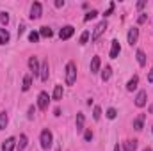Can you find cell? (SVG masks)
<instances>
[{"mask_svg": "<svg viewBox=\"0 0 153 151\" xmlns=\"http://www.w3.org/2000/svg\"><path fill=\"white\" fill-rule=\"evenodd\" d=\"M76 82V66L73 61L66 64V85H73Z\"/></svg>", "mask_w": 153, "mask_h": 151, "instance_id": "cell-1", "label": "cell"}, {"mask_svg": "<svg viewBox=\"0 0 153 151\" xmlns=\"http://www.w3.org/2000/svg\"><path fill=\"white\" fill-rule=\"evenodd\" d=\"M39 142H41V148L43 150H48L52 148V142H53V135L50 130H43L41 135H39Z\"/></svg>", "mask_w": 153, "mask_h": 151, "instance_id": "cell-2", "label": "cell"}, {"mask_svg": "<svg viewBox=\"0 0 153 151\" xmlns=\"http://www.w3.org/2000/svg\"><path fill=\"white\" fill-rule=\"evenodd\" d=\"M48 101H50V96H48V93H39L38 96V107L41 109V110H46L48 109Z\"/></svg>", "mask_w": 153, "mask_h": 151, "instance_id": "cell-3", "label": "cell"}, {"mask_svg": "<svg viewBox=\"0 0 153 151\" xmlns=\"http://www.w3.org/2000/svg\"><path fill=\"white\" fill-rule=\"evenodd\" d=\"M105 30H107V21L103 20V21H100V23L96 25V29H94V32H93L91 39H93V41H96V39L100 38V36H102V34H103Z\"/></svg>", "mask_w": 153, "mask_h": 151, "instance_id": "cell-4", "label": "cell"}, {"mask_svg": "<svg viewBox=\"0 0 153 151\" xmlns=\"http://www.w3.org/2000/svg\"><path fill=\"white\" fill-rule=\"evenodd\" d=\"M41 13H43V5L39 2H34L32 7H30V20H39Z\"/></svg>", "mask_w": 153, "mask_h": 151, "instance_id": "cell-5", "label": "cell"}, {"mask_svg": "<svg viewBox=\"0 0 153 151\" xmlns=\"http://www.w3.org/2000/svg\"><path fill=\"white\" fill-rule=\"evenodd\" d=\"M73 32H75V29H73L71 25H66V27H62V29L59 30V38L61 39H70L73 36Z\"/></svg>", "mask_w": 153, "mask_h": 151, "instance_id": "cell-6", "label": "cell"}, {"mask_svg": "<svg viewBox=\"0 0 153 151\" xmlns=\"http://www.w3.org/2000/svg\"><path fill=\"white\" fill-rule=\"evenodd\" d=\"M29 68H30V71L34 73V76L39 75V70H41V66H39L38 57H30V59H29Z\"/></svg>", "mask_w": 153, "mask_h": 151, "instance_id": "cell-7", "label": "cell"}, {"mask_svg": "<svg viewBox=\"0 0 153 151\" xmlns=\"http://www.w3.org/2000/svg\"><path fill=\"white\" fill-rule=\"evenodd\" d=\"M144 119H146V115H144V114H139V115L134 119V130L141 132V130L144 128Z\"/></svg>", "mask_w": 153, "mask_h": 151, "instance_id": "cell-8", "label": "cell"}, {"mask_svg": "<svg viewBox=\"0 0 153 151\" xmlns=\"http://www.w3.org/2000/svg\"><path fill=\"white\" fill-rule=\"evenodd\" d=\"M14 146H16V139L14 137H9V139H5L2 142V151H13Z\"/></svg>", "mask_w": 153, "mask_h": 151, "instance_id": "cell-9", "label": "cell"}, {"mask_svg": "<svg viewBox=\"0 0 153 151\" xmlns=\"http://www.w3.org/2000/svg\"><path fill=\"white\" fill-rule=\"evenodd\" d=\"M137 38H139V29H137V27H132V29L128 30V43L134 46V44L137 43Z\"/></svg>", "mask_w": 153, "mask_h": 151, "instance_id": "cell-10", "label": "cell"}, {"mask_svg": "<svg viewBox=\"0 0 153 151\" xmlns=\"http://www.w3.org/2000/svg\"><path fill=\"white\" fill-rule=\"evenodd\" d=\"M135 105H137L139 109L146 105V91H139V93H137V96H135Z\"/></svg>", "mask_w": 153, "mask_h": 151, "instance_id": "cell-11", "label": "cell"}, {"mask_svg": "<svg viewBox=\"0 0 153 151\" xmlns=\"http://www.w3.org/2000/svg\"><path fill=\"white\" fill-rule=\"evenodd\" d=\"M27 144H29V139H27V135H25V133H22V135H20V139H18V142H16V150L23 151L25 148H27Z\"/></svg>", "mask_w": 153, "mask_h": 151, "instance_id": "cell-12", "label": "cell"}, {"mask_svg": "<svg viewBox=\"0 0 153 151\" xmlns=\"http://www.w3.org/2000/svg\"><path fill=\"white\" fill-rule=\"evenodd\" d=\"M84 123H85V117H84V114L78 112V114H76V121H75L76 132H84V130H85V128H84Z\"/></svg>", "mask_w": 153, "mask_h": 151, "instance_id": "cell-13", "label": "cell"}, {"mask_svg": "<svg viewBox=\"0 0 153 151\" xmlns=\"http://www.w3.org/2000/svg\"><path fill=\"white\" fill-rule=\"evenodd\" d=\"M48 71H50L48 62H43V64H41V70H39V76H41V80H43V82H46V80H48Z\"/></svg>", "mask_w": 153, "mask_h": 151, "instance_id": "cell-14", "label": "cell"}, {"mask_svg": "<svg viewBox=\"0 0 153 151\" xmlns=\"http://www.w3.org/2000/svg\"><path fill=\"white\" fill-rule=\"evenodd\" d=\"M119 52H121L119 41H117V39H114V41H112V46H111V59H116V57L119 55Z\"/></svg>", "mask_w": 153, "mask_h": 151, "instance_id": "cell-15", "label": "cell"}, {"mask_svg": "<svg viewBox=\"0 0 153 151\" xmlns=\"http://www.w3.org/2000/svg\"><path fill=\"white\" fill-rule=\"evenodd\" d=\"M100 66H102V61H100L98 55H94L93 61H91V73H98L100 71Z\"/></svg>", "mask_w": 153, "mask_h": 151, "instance_id": "cell-16", "label": "cell"}, {"mask_svg": "<svg viewBox=\"0 0 153 151\" xmlns=\"http://www.w3.org/2000/svg\"><path fill=\"white\" fill-rule=\"evenodd\" d=\"M137 84H139V76L134 75L130 80H128V84H126V91H134V89H137Z\"/></svg>", "mask_w": 153, "mask_h": 151, "instance_id": "cell-17", "label": "cell"}, {"mask_svg": "<svg viewBox=\"0 0 153 151\" xmlns=\"http://www.w3.org/2000/svg\"><path fill=\"white\" fill-rule=\"evenodd\" d=\"M62 94H64L62 85H55V89H53V100H55V101H61V100H62Z\"/></svg>", "mask_w": 153, "mask_h": 151, "instance_id": "cell-18", "label": "cell"}, {"mask_svg": "<svg viewBox=\"0 0 153 151\" xmlns=\"http://www.w3.org/2000/svg\"><path fill=\"white\" fill-rule=\"evenodd\" d=\"M135 57H137V62H139V66H146V53H144L143 50H137Z\"/></svg>", "mask_w": 153, "mask_h": 151, "instance_id": "cell-19", "label": "cell"}, {"mask_svg": "<svg viewBox=\"0 0 153 151\" xmlns=\"http://www.w3.org/2000/svg\"><path fill=\"white\" fill-rule=\"evenodd\" d=\"M123 148H125V151H135L137 150V141H135V139H134V141H126Z\"/></svg>", "mask_w": 153, "mask_h": 151, "instance_id": "cell-20", "label": "cell"}, {"mask_svg": "<svg viewBox=\"0 0 153 151\" xmlns=\"http://www.w3.org/2000/svg\"><path fill=\"white\" fill-rule=\"evenodd\" d=\"M7 123H9V115H7V112H0V130H4V128L7 126Z\"/></svg>", "mask_w": 153, "mask_h": 151, "instance_id": "cell-21", "label": "cell"}, {"mask_svg": "<svg viewBox=\"0 0 153 151\" xmlns=\"http://www.w3.org/2000/svg\"><path fill=\"white\" fill-rule=\"evenodd\" d=\"M5 43H9V32L0 27V44H5Z\"/></svg>", "mask_w": 153, "mask_h": 151, "instance_id": "cell-22", "label": "cell"}, {"mask_svg": "<svg viewBox=\"0 0 153 151\" xmlns=\"http://www.w3.org/2000/svg\"><path fill=\"white\" fill-rule=\"evenodd\" d=\"M52 34H53V32H52L50 27H41V29H39V36H41V38H52Z\"/></svg>", "mask_w": 153, "mask_h": 151, "instance_id": "cell-23", "label": "cell"}, {"mask_svg": "<svg viewBox=\"0 0 153 151\" xmlns=\"http://www.w3.org/2000/svg\"><path fill=\"white\" fill-rule=\"evenodd\" d=\"M111 76H112V68H111V66H105V70L102 71V80H103V82H107Z\"/></svg>", "mask_w": 153, "mask_h": 151, "instance_id": "cell-24", "label": "cell"}, {"mask_svg": "<svg viewBox=\"0 0 153 151\" xmlns=\"http://www.w3.org/2000/svg\"><path fill=\"white\" fill-rule=\"evenodd\" d=\"M30 85H32V76L27 75L25 78H23V85H22V89H23V91H29V89H30Z\"/></svg>", "mask_w": 153, "mask_h": 151, "instance_id": "cell-25", "label": "cell"}, {"mask_svg": "<svg viewBox=\"0 0 153 151\" xmlns=\"http://www.w3.org/2000/svg\"><path fill=\"white\" fill-rule=\"evenodd\" d=\"M39 38H41V36H39V32H36V30H32V32L29 34V41H30V43H38Z\"/></svg>", "mask_w": 153, "mask_h": 151, "instance_id": "cell-26", "label": "cell"}, {"mask_svg": "<svg viewBox=\"0 0 153 151\" xmlns=\"http://www.w3.org/2000/svg\"><path fill=\"white\" fill-rule=\"evenodd\" d=\"M96 16H98V11H89V13L85 14V18H84V20H85V21H91V20H94Z\"/></svg>", "mask_w": 153, "mask_h": 151, "instance_id": "cell-27", "label": "cell"}, {"mask_svg": "<svg viewBox=\"0 0 153 151\" xmlns=\"http://www.w3.org/2000/svg\"><path fill=\"white\" fill-rule=\"evenodd\" d=\"M93 117H94L96 121L102 117V107H94V110H93Z\"/></svg>", "mask_w": 153, "mask_h": 151, "instance_id": "cell-28", "label": "cell"}, {"mask_svg": "<svg viewBox=\"0 0 153 151\" xmlns=\"http://www.w3.org/2000/svg\"><path fill=\"white\" fill-rule=\"evenodd\" d=\"M93 139V132H91V128H87V130H84V141H91Z\"/></svg>", "mask_w": 153, "mask_h": 151, "instance_id": "cell-29", "label": "cell"}, {"mask_svg": "<svg viewBox=\"0 0 153 151\" xmlns=\"http://www.w3.org/2000/svg\"><path fill=\"white\" fill-rule=\"evenodd\" d=\"M105 115H107L109 119H116V115H117V110H116V109H109Z\"/></svg>", "mask_w": 153, "mask_h": 151, "instance_id": "cell-30", "label": "cell"}, {"mask_svg": "<svg viewBox=\"0 0 153 151\" xmlns=\"http://www.w3.org/2000/svg\"><path fill=\"white\" fill-rule=\"evenodd\" d=\"M0 21H2L4 25H7V23H9V14H7V13H0Z\"/></svg>", "mask_w": 153, "mask_h": 151, "instance_id": "cell-31", "label": "cell"}, {"mask_svg": "<svg viewBox=\"0 0 153 151\" xmlns=\"http://www.w3.org/2000/svg\"><path fill=\"white\" fill-rule=\"evenodd\" d=\"M87 39H89V32L85 30V32L80 36V41H78V43H80V44H85V43H87Z\"/></svg>", "mask_w": 153, "mask_h": 151, "instance_id": "cell-32", "label": "cell"}, {"mask_svg": "<svg viewBox=\"0 0 153 151\" xmlns=\"http://www.w3.org/2000/svg\"><path fill=\"white\" fill-rule=\"evenodd\" d=\"M114 7H116V4H114V2H111V4H109V9L105 11V14H103V16H111V14H112V11H114Z\"/></svg>", "mask_w": 153, "mask_h": 151, "instance_id": "cell-33", "label": "cell"}, {"mask_svg": "<svg viewBox=\"0 0 153 151\" xmlns=\"http://www.w3.org/2000/svg\"><path fill=\"white\" fill-rule=\"evenodd\" d=\"M34 114H36V107L30 105V107H29V114H27V117H29V119H34Z\"/></svg>", "mask_w": 153, "mask_h": 151, "instance_id": "cell-34", "label": "cell"}, {"mask_svg": "<svg viewBox=\"0 0 153 151\" xmlns=\"http://www.w3.org/2000/svg\"><path fill=\"white\" fill-rule=\"evenodd\" d=\"M146 21H148V14H141V16L137 18V23H139V25H143V23H146Z\"/></svg>", "mask_w": 153, "mask_h": 151, "instance_id": "cell-35", "label": "cell"}, {"mask_svg": "<svg viewBox=\"0 0 153 151\" xmlns=\"http://www.w3.org/2000/svg\"><path fill=\"white\" fill-rule=\"evenodd\" d=\"M148 82H150V84H153V68L150 70V73H148Z\"/></svg>", "mask_w": 153, "mask_h": 151, "instance_id": "cell-36", "label": "cell"}, {"mask_svg": "<svg viewBox=\"0 0 153 151\" xmlns=\"http://www.w3.org/2000/svg\"><path fill=\"white\" fill-rule=\"evenodd\" d=\"M55 7H64V0H57L55 2Z\"/></svg>", "mask_w": 153, "mask_h": 151, "instance_id": "cell-37", "label": "cell"}, {"mask_svg": "<svg viewBox=\"0 0 153 151\" xmlns=\"http://www.w3.org/2000/svg\"><path fill=\"white\" fill-rule=\"evenodd\" d=\"M144 5H146V2H144V0H141V2H137V9H143Z\"/></svg>", "mask_w": 153, "mask_h": 151, "instance_id": "cell-38", "label": "cell"}, {"mask_svg": "<svg viewBox=\"0 0 153 151\" xmlns=\"http://www.w3.org/2000/svg\"><path fill=\"white\" fill-rule=\"evenodd\" d=\"M23 32H25V27H23V25H22V27H20V29H18V36H22V34H23Z\"/></svg>", "mask_w": 153, "mask_h": 151, "instance_id": "cell-39", "label": "cell"}, {"mask_svg": "<svg viewBox=\"0 0 153 151\" xmlns=\"http://www.w3.org/2000/svg\"><path fill=\"white\" fill-rule=\"evenodd\" d=\"M114 151H121V148H119V144H116V146H114Z\"/></svg>", "mask_w": 153, "mask_h": 151, "instance_id": "cell-40", "label": "cell"}, {"mask_svg": "<svg viewBox=\"0 0 153 151\" xmlns=\"http://www.w3.org/2000/svg\"><path fill=\"white\" fill-rule=\"evenodd\" d=\"M144 151H152V150H150V148H146V150H144Z\"/></svg>", "mask_w": 153, "mask_h": 151, "instance_id": "cell-41", "label": "cell"}]
</instances>
